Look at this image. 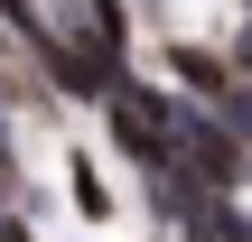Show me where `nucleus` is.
Segmentation results:
<instances>
[{
	"label": "nucleus",
	"mask_w": 252,
	"mask_h": 242,
	"mask_svg": "<svg viewBox=\"0 0 252 242\" xmlns=\"http://www.w3.org/2000/svg\"><path fill=\"white\" fill-rule=\"evenodd\" d=\"M159 65H168V84H178L187 103H224V84H234V56L206 47V37H187V28L159 37Z\"/></svg>",
	"instance_id": "nucleus-1"
},
{
	"label": "nucleus",
	"mask_w": 252,
	"mask_h": 242,
	"mask_svg": "<svg viewBox=\"0 0 252 242\" xmlns=\"http://www.w3.org/2000/svg\"><path fill=\"white\" fill-rule=\"evenodd\" d=\"M65 196H75V215H84V224H112V215H122V196L103 187V168H94V159H65Z\"/></svg>",
	"instance_id": "nucleus-2"
},
{
	"label": "nucleus",
	"mask_w": 252,
	"mask_h": 242,
	"mask_svg": "<svg viewBox=\"0 0 252 242\" xmlns=\"http://www.w3.org/2000/svg\"><path fill=\"white\" fill-rule=\"evenodd\" d=\"M224 56H234V75H252V9H243V28L224 37Z\"/></svg>",
	"instance_id": "nucleus-3"
},
{
	"label": "nucleus",
	"mask_w": 252,
	"mask_h": 242,
	"mask_svg": "<svg viewBox=\"0 0 252 242\" xmlns=\"http://www.w3.org/2000/svg\"><path fill=\"white\" fill-rule=\"evenodd\" d=\"M215 242H252V215H243V205H234V224H224Z\"/></svg>",
	"instance_id": "nucleus-4"
},
{
	"label": "nucleus",
	"mask_w": 252,
	"mask_h": 242,
	"mask_svg": "<svg viewBox=\"0 0 252 242\" xmlns=\"http://www.w3.org/2000/svg\"><path fill=\"white\" fill-rule=\"evenodd\" d=\"M243 187H252V149H243Z\"/></svg>",
	"instance_id": "nucleus-5"
}]
</instances>
